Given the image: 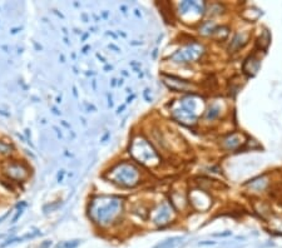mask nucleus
<instances>
[{"mask_svg":"<svg viewBox=\"0 0 282 248\" xmlns=\"http://www.w3.org/2000/svg\"><path fill=\"white\" fill-rule=\"evenodd\" d=\"M189 203H191L196 209L205 212L212 206V198L208 193L202 191V189H193V191L189 193Z\"/></svg>","mask_w":282,"mask_h":248,"instance_id":"39448f33","label":"nucleus"},{"mask_svg":"<svg viewBox=\"0 0 282 248\" xmlns=\"http://www.w3.org/2000/svg\"><path fill=\"white\" fill-rule=\"evenodd\" d=\"M122 212V200L113 197H99L92 204V217L102 226L109 224Z\"/></svg>","mask_w":282,"mask_h":248,"instance_id":"f257e3e1","label":"nucleus"},{"mask_svg":"<svg viewBox=\"0 0 282 248\" xmlns=\"http://www.w3.org/2000/svg\"><path fill=\"white\" fill-rule=\"evenodd\" d=\"M172 216H173V209H172V207H170V204L167 203V202H163V203H161L158 206V208L154 211L153 223L163 227L172 221Z\"/></svg>","mask_w":282,"mask_h":248,"instance_id":"423d86ee","label":"nucleus"},{"mask_svg":"<svg viewBox=\"0 0 282 248\" xmlns=\"http://www.w3.org/2000/svg\"><path fill=\"white\" fill-rule=\"evenodd\" d=\"M216 242H213V241H202V242L198 243V246H214Z\"/></svg>","mask_w":282,"mask_h":248,"instance_id":"dca6fc26","label":"nucleus"},{"mask_svg":"<svg viewBox=\"0 0 282 248\" xmlns=\"http://www.w3.org/2000/svg\"><path fill=\"white\" fill-rule=\"evenodd\" d=\"M182 242V237H170L158 243L154 248H177Z\"/></svg>","mask_w":282,"mask_h":248,"instance_id":"9b49d317","label":"nucleus"},{"mask_svg":"<svg viewBox=\"0 0 282 248\" xmlns=\"http://www.w3.org/2000/svg\"><path fill=\"white\" fill-rule=\"evenodd\" d=\"M231 234H232V232L226 231V232H223V233H214L213 236H214V237H228V236H231Z\"/></svg>","mask_w":282,"mask_h":248,"instance_id":"2eb2a0df","label":"nucleus"},{"mask_svg":"<svg viewBox=\"0 0 282 248\" xmlns=\"http://www.w3.org/2000/svg\"><path fill=\"white\" fill-rule=\"evenodd\" d=\"M250 35H251L250 33H238V34H236L231 42V45H229V51L231 53H236L241 48H243L248 43Z\"/></svg>","mask_w":282,"mask_h":248,"instance_id":"9d476101","label":"nucleus"},{"mask_svg":"<svg viewBox=\"0 0 282 248\" xmlns=\"http://www.w3.org/2000/svg\"><path fill=\"white\" fill-rule=\"evenodd\" d=\"M172 114L177 120L183 123V124H193V123H196V120L198 118V115L194 114L193 112H191L189 109H187L181 103V100L177 104V107L172 108Z\"/></svg>","mask_w":282,"mask_h":248,"instance_id":"0eeeda50","label":"nucleus"},{"mask_svg":"<svg viewBox=\"0 0 282 248\" xmlns=\"http://www.w3.org/2000/svg\"><path fill=\"white\" fill-rule=\"evenodd\" d=\"M216 29H217V25H216L213 22H205L203 24H201V27H199V34L211 35L214 33Z\"/></svg>","mask_w":282,"mask_h":248,"instance_id":"f8f14e48","label":"nucleus"},{"mask_svg":"<svg viewBox=\"0 0 282 248\" xmlns=\"http://www.w3.org/2000/svg\"><path fill=\"white\" fill-rule=\"evenodd\" d=\"M130 153L137 160L143 163V164L156 166L159 163V155L157 154L153 147L149 144V142L141 138V137L133 139L132 147H130Z\"/></svg>","mask_w":282,"mask_h":248,"instance_id":"7ed1b4c3","label":"nucleus"},{"mask_svg":"<svg viewBox=\"0 0 282 248\" xmlns=\"http://www.w3.org/2000/svg\"><path fill=\"white\" fill-rule=\"evenodd\" d=\"M245 142L246 137L243 133H232L222 139L221 147L226 149V151H234V149L240 148L242 144H245Z\"/></svg>","mask_w":282,"mask_h":248,"instance_id":"6e6552de","label":"nucleus"},{"mask_svg":"<svg viewBox=\"0 0 282 248\" xmlns=\"http://www.w3.org/2000/svg\"><path fill=\"white\" fill-rule=\"evenodd\" d=\"M261 67V58H258L256 54H252L245 60L243 65H242V70L247 75H254L258 71Z\"/></svg>","mask_w":282,"mask_h":248,"instance_id":"1a4fd4ad","label":"nucleus"},{"mask_svg":"<svg viewBox=\"0 0 282 248\" xmlns=\"http://www.w3.org/2000/svg\"><path fill=\"white\" fill-rule=\"evenodd\" d=\"M270 42H271V35H270V33H268V30H263L261 33V35L258 38V47L261 49H266L268 45H270Z\"/></svg>","mask_w":282,"mask_h":248,"instance_id":"ddd939ff","label":"nucleus"},{"mask_svg":"<svg viewBox=\"0 0 282 248\" xmlns=\"http://www.w3.org/2000/svg\"><path fill=\"white\" fill-rule=\"evenodd\" d=\"M109 178H112L114 183L122 187H134L138 184L141 179V172L134 164L130 163H121L117 164L110 171Z\"/></svg>","mask_w":282,"mask_h":248,"instance_id":"f03ea898","label":"nucleus"},{"mask_svg":"<svg viewBox=\"0 0 282 248\" xmlns=\"http://www.w3.org/2000/svg\"><path fill=\"white\" fill-rule=\"evenodd\" d=\"M203 54V47L199 43L192 42L189 44H186L183 48H181L178 51L170 56L172 60L181 63V64H188V63H193L196 60H198Z\"/></svg>","mask_w":282,"mask_h":248,"instance_id":"20e7f679","label":"nucleus"},{"mask_svg":"<svg viewBox=\"0 0 282 248\" xmlns=\"http://www.w3.org/2000/svg\"><path fill=\"white\" fill-rule=\"evenodd\" d=\"M221 108L217 105V104H213V105L209 107V109L205 113V119L206 120H213L219 115Z\"/></svg>","mask_w":282,"mask_h":248,"instance_id":"4468645a","label":"nucleus"}]
</instances>
